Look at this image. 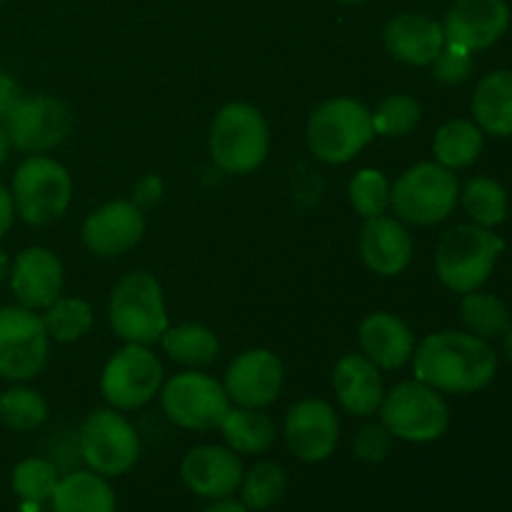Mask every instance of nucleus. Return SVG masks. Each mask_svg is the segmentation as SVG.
Here are the masks:
<instances>
[{
  "instance_id": "obj_1",
  "label": "nucleus",
  "mask_w": 512,
  "mask_h": 512,
  "mask_svg": "<svg viewBox=\"0 0 512 512\" xmlns=\"http://www.w3.org/2000/svg\"><path fill=\"white\" fill-rule=\"evenodd\" d=\"M413 370L420 383L438 393L468 395L493 383L498 355L488 340L463 330L430 333L413 353Z\"/></svg>"
},
{
  "instance_id": "obj_2",
  "label": "nucleus",
  "mask_w": 512,
  "mask_h": 512,
  "mask_svg": "<svg viewBox=\"0 0 512 512\" xmlns=\"http://www.w3.org/2000/svg\"><path fill=\"white\" fill-rule=\"evenodd\" d=\"M503 250V238L490 228L475 223L455 225L435 245V273L453 293H473L488 283Z\"/></svg>"
},
{
  "instance_id": "obj_3",
  "label": "nucleus",
  "mask_w": 512,
  "mask_h": 512,
  "mask_svg": "<svg viewBox=\"0 0 512 512\" xmlns=\"http://www.w3.org/2000/svg\"><path fill=\"white\" fill-rule=\"evenodd\" d=\"M373 138V110L348 95L323 100L305 125L310 153L328 165L350 163Z\"/></svg>"
},
{
  "instance_id": "obj_4",
  "label": "nucleus",
  "mask_w": 512,
  "mask_h": 512,
  "mask_svg": "<svg viewBox=\"0 0 512 512\" xmlns=\"http://www.w3.org/2000/svg\"><path fill=\"white\" fill-rule=\"evenodd\" d=\"M208 150L225 175L255 173L270 153L268 120L250 103L223 105L210 125Z\"/></svg>"
},
{
  "instance_id": "obj_5",
  "label": "nucleus",
  "mask_w": 512,
  "mask_h": 512,
  "mask_svg": "<svg viewBox=\"0 0 512 512\" xmlns=\"http://www.w3.org/2000/svg\"><path fill=\"white\" fill-rule=\"evenodd\" d=\"M108 320L123 343L155 345L170 328L165 295L148 270H130L115 283L108 300Z\"/></svg>"
},
{
  "instance_id": "obj_6",
  "label": "nucleus",
  "mask_w": 512,
  "mask_h": 512,
  "mask_svg": "<svg viewBox=\"0 0 512 512\" xmlns=\"http://www.w3.org/2000/svg\"><path fill=\"white\" fill-rule=\"evenodd\" d=\"M460 203V183L455 170L435 160H423L390 183V210L398 220L418 228H430L455 213Z\"/></svg>"
},
{
  "instance_id": "obj_7",
  "label": "nucleus",
  "mask_w": 512,
  "mask_h": 512,
  "mask_svg": "<svg viewBox=\"0 0 512 512\" xmlns=\"http://www.w3.org/2000/svg\"><path fill=\"white\" fill-rule=\"evenodd\" d=\"M15 215L33 228L53 225L65 215L73 200V178L58 160L48 155H28L18 165L10 185Z\"/></svg>"
},
{
  "instance_id": "obj_8",
  "label": "nucleus",
  "mask_w": 512,
  "mask_h": 512,
  "mask_svg": "<svg viewBox=\"0 0 512 512\" xmlns=\"http://www.w3.org/2000/svg\"><path fill=\"white\" fill-rule=\"evenodd\" d=\"M380 423L395 440L405 443H433L445 435L450 410L443 393L415 380H403L388 390L380 405Z\"/></svg>"
},
{
  "instance_id": "obj_9",
  "label": "nucleus",
  "mask_w": 512,
  "mask_h": 512,
  "mask_svg": "<svg viewBox=\"0 0 512 512\" xmlns=\"http://www.w3.org/2000/svg\"><path fill=\"white\" fill-rule=\"evenodd\" d=\"M78 453L88 470L103 478L130 473L140 458V438L120 410H93L78 433Z\"/></svg>"
},
{
  "instance_id": "obj_10",
  "label": "nucleus",
  "mask_w": 512,
  "mask_h": 512,
  "mask_svg": "<svg viewBox=\"0 0 512 512\" xmlns=\"http://www.w3.org/2000/svg\"><path fill=\"white\" fill-rule=\"evenodd\" d=\"M165 418L185 430H215L233 408L223 383L200 370H183L160 388Z\"/></svg>"
},
{
  "instance_id": "obj_11",
  "label": "nucleus",
  "mask_w": 512,
  "mask_h": 512,
  "mask_svg": "<svg viewBox=\"0 0 512 512\" xmlns=\"http://www.w3.org/2000/svg\"><path fill=\"white\" fill-rule=\"evenodd\" d=\"M165 370L150 345L125 343L115 350L100 375V393L115 410H138L160 393Z\"/></svg>"
},
{
  "instance_id": "obj_12",
  "label": "nucleus",
  "mask_w": 512,
  "mask_h": 512,
  "mask_svg": "<svg viewBox=\"0 0 512 512\" xmlns=\"http://www.w3.org/2000/svg\"><path fill=\"white\" fill-rule=\"evenodd\" d=\"M3 125L15 148L28 155H45L68 140L73 110L55 95H20Z\"/></svg>"
},
{
  "instance_id": "obj_13",
  "label": "nucleus",
  "mask_w": 512,
  "mask_h": 512,
  "mask_svg": "<svg viewBox=\"0 0 512 512\" xmlns=\"http://www.w3.org/2000/svg\"><path fill=\"white\" fill-rule=\"evenodd\" d=\"M50 338L43 318L23 305L0 308V378L25 383L43 373Z\"/></svg>"
},
{
  "instance_id": "obj_14",
  "label": "nucleus",
  "mask_w": 512,
  "mask_h": 512,
  "mask_svg": "<svg viewBox=\"0 0 512 512\" xmlns=\"http://www.w3.org/2000/svg\"><path fill=\"white\" fill-rule=\"evenodd\" d=\"M285 385L283 360L268 348H250L235 355L225 370L223 388L238 408L263 410L280 398Z\"/></svg>"
},
{
  "instance_id": "obj_15",
  "label": "nucleus",
  "mask_w": 512,
  "mask_h": 512,
  "mask_svg": "<svg viewBox=\"0 0 512 512\" xmlns=\"http://www.w3.org/2000/svg\"><path fill=\"white\" fill-rule=\"evenodd\" d=\"M288 450L303 463H323L335 453L340 440V423L328 400L303 398L288 410L283 423Z\"/></svg>"
},
{
  "instance_id": "obj_16",
  "label": "nucleus",
  "mask_w": 512,
  "mask_h": 512,
  "mask_svg": "<svg viewBox=\"0 0 512 512\" xmlns=\"http://www.w3.org/2000/svg\"><path fill=\"white\" fill-rule=\"evenodd\" d=\"M83 245L98 258L130 253L145 235V215L133 200H110L83 220Z\"/></svg>"
},
{
  "instance_id": "obj_17",
  "label": "nucleus",
  "mask_w": 512,
  "mask_h": 512,
  "mask_svg": "<svg viewBox=\"0 0 512 512\" xmlns=\"http://www.w3.org/2000/svg\"><path fill=\"white\" fill-rule=\"evenodd\" d=\"M508 28L510 8L505 0H458L443 23L445 43L470 53L495 45Z\"/></svg>"
},
{
  "instance_id": "obj_18",
  "label": "nucleus",
  "mask_w": 512,
  "mask_h": 512,
  "mask_svg": "<svg viewBox=\"0 0 512 512\" xmlns=\"http://www.w3.org/2000/svg\"><path fill=\"white\" fill-rule=\"evenodd\" d=\"M65 273L58 255L48 248H25L10 265V288L18 305L28 310H45L63 295Z\"/></svg>"
},
{
  "instance_id": "obj_19",
  "label": "nucleus",
  "mask_w": 512,
  "mask_h": 512,
  "mask_svg": "<svg viewBox=\"0 0 512 512\" xmlns=\"http://www.w3.org/2000/svg\"><path fill=\"white\" fill-rule=\"evenodd\" d=\"M243 460L238 453L220 445L193 448L180 463V478L185 488L205 500L230 498L243 483Z\"/></svg>"
},
{
  "instance_id": "obj_20",
  "label": "nucleus",
  "mask_w": 512,
  "mask_h": 512,
  "mask_svg": "<svg viewBox=\"0 0 512 512\" xmlns=\"http://www.w3.org/2000/svg\"><path fill=\"white\" fill-rule=\"evenodd\" d=\"M358 250L365 268L373 270L380 278H395L410 268L415 245L403 220L390 218L385 213L380 218L365 220L358 238Z\"/></svg>"
},
{
  "instance_id": "obj_21",
  "label": "nucleus",
  "mask_w": 512,
  "mask_h": 512,
  "mask_svg": "<svg viewBox=\"0 0 512 512\" xmlns=\"http://www.w3.org/2000/svg\"><path fill=\"white\" fill-rule=\"evenodd\" d=\"M385 50L398 63L413 68H430L445 48V30L438 20L420 13H400L385 23Z\"/></svg>"
},
{
  "instance_id": "obj_22",
  "label": "nucleus",
  "mask_w": 512,
  "mask_h": 512,
  "mask_svg": "<svg viewBox=\"0 0 512 512\" xmlns=\"http://www.w3.org/2000/svg\"><path fill=\"white\" fill-rule=\"evenodd\" d=\"M358 345L360 353L380 370H395L413 360L415 335L403 318L388 310H375L360 323Z\"/></svg>"
},
{
  "instance_id": "obj_23",
  "label": "nucleus",
  "mask_w": 512,
  "mask_h": 512,
  "mask_svg": "<svg viewBox=\"0 0 512 512\" xmlns=\"http://www.w3.org/2000/svg\"><path fill=\"white\" fill-rule=\"evenodd\" d=\"M333 390L338 403L353 418H373L385 398L383 375L363 353H350L335 363Z\"/></svg>"
},
{
  "instance_id": "obj_24",
  "label": "nucleus",
  "mask_w": 512,
  "mask_h": 512,
  "mask_svg": "<svg viewBox=\"0 0 512 512\" xmlns=\"http://www.w3.org/2000/svg\"><path fill=\"white\" fill-rule=\"evenodd\" d=\"M473 118L483 133L495 138L512 135V70H493L473 93Z\"/></svg>"
},
{
  "instance_id": "obj_25",
  "label": "nucleus",
  "mask_w": 512,
  "mask_h": 512,
  "mask_svg": "<svg viewBox=\"0 0 512 512\" xmlns=\"http://www.w3.org/2000/svg\"><path fill=\"white\" fill-rule=\"evenodd\" d=\"M50 503L53 512H115V493L103 475L78 470L60 478Z\"/></svg>"
},
{
  "instance_id": "obj_26",
  "label": "nucleus",
  "mask_w": 512,
  "mask_h": 512,
  "mask_svg": "<svg viewBox=\"0 0 512 512\" xmlns=\"http://www.w3.org/2000/svg\"><path fill=\"white\" fill-rule=\"evenodd\" d=\"M225 443L230 450L240 455H263L273 448L278 438V428L270 415L253 408H230L225 420L220 423Z\"/></svg>"
},
{
  "instance_id": "obj_27",
  "label": "nucleus",
  "mask_w": 512,
  "mask_h": 512,
  "mask_svg": "<svg viewBox=\"0 0 512 512\" xmlns=\"http://www.w3.org/2000/svg\"><path fill=\"white\" fill-rule=\"evenodd\" d=\"M485 148V133L475 125V120L455 118L440 125L433 140L435 163L448 170L470 168L480 158Z\"/></svg>"
},
{
  "instance_id": "obj_28",
  "label": "nucleus",
  "mask_w": 512,
  "mask_h": 512,
  "mask_svg": "<svg viewBox=\"0 0 512 512\" xmlns=\"http://www.w3.org/2000/svg\"><path fill=\"white\" fill-rule=\"evenodd\" d=\"M160 345L173 363L193 370L215 363L220 353L218 335L200 323H180L168 328L160 338Z\"/></svg>"
},
{
  "instance_id": "obj_29",
  "label": "nucleus",
  "mask_w": 512,
  "mask_h": 512,
  "mask_svg": "<svg viewBox=\"0 0 512 512\" xmlns=\"http://www.w3.org/2000/svg\"><path fill=\"white\" fill-rule=\"evenodd\" d=\"M43 325L45 333L55 343H75V340L85 338L93 328V308L88 300L73 298V295H60L53 305L43 310Z\"/></svg>"
},
{
  "instance_id": "obj_30",
  "label": "nucleus",
  "mask_w": 512,
  "mask_h": 512,
  "mask_svg": "<svg viewBox=\"0 0 512 512\" xmlns=\"http://www.w3.org/2000/svg\"><path fill=\"white\" fill-rule=\"evenodd\" d=\"M460 203L470 220L483 228L493 230L508 218V190L495 178L480 175V178L468 180L465 190L460 193Z\"/></svg>"
},
{
  "instance_id": "obj_31",
  "label": "nucleus",
  "mask_w": 512,
  "mask_h": 512,
  "mask_svg": "<svg viewBox=\"0 0 512 512\" xmlns=\"http://www.w3.org/2000/svg\"><path fill=\"white\" fill-rule=\"evenodd\" d=\"M460 320L468 328V333L478 335L483 340H493L505 335L510 320V310L498 295L493 293H473L463 295V303H460Z\"/></svg>"
},
{
  "instance_id": "obj_32",
  "label": "nucleus",
  "mask_w": 512,
  "mask_h": 512,
  "mask_svg": "<svg viewBox=\"0 0 512 512\" xmlns=\"http://www.w3.org/2000/svg\"><path fill=\"white\" fill-rule=\"evenodd\" d=\"M48 415V400L38 390L15 385V388L0 393V423L15 433H33V430L43 428Z\"/></svg>"
},
{
  "instance_id": "obj_33",
  "label": "nucleus",
  "mask_w": 512,
  "mask_h": 512,
  "mask_svg": "<svg viewBox=\"0 0 512 512\" xmlns=\"http://www.w3.org/2000/svg\"><path fill=\"white\" fill-rule=\"evenodd\" d=\"M285 488H288L285 470L278 463L263 460V463H255L243 475L240 498H243V505L248 510H268L283 498Z\"/></svg>"
},
{
  "instance_id": "obj_34",
  "label": "nucleus",
  "mask_w": 512,
  "mask_h": 512,
  "mask_svg": "<svg viewBox=\"0 0 512 512\" xmlns=\"http://www.w3.org/2000/svg\"><path fill=\"white\" fill-rule=\"evenodd\" d=\"M348 200L360 218H380L390 210V180L378 168L358 170L348 183Z\"/></svg>"
},
{
  "instance_id": "obj_35",
  "label": "nucleus",
  "mask_w": 512,
  "mask_h": 512,
  "mask_svg": "<svg viewBox=\"0 0 512 512\" xmlns=\"http://www.w3.org/2000/svg\"><path fill=\"white\" fill-rule=\"evenodd\" d=\"M420 118H423V108L413 95H388L373 110V130L380 138H405L418 128Z\"/></svg>"
},
{
  "instance_id": "obj_36",
  "label": "nucleus",
  "mask_w": 512,
  "mask_h": 512,
  "mask_svg": "<svg viewBox=\"0 0 512 512\" xmlns=\"http://www.w3.org/2000/svg\"><path fill=\"white\" fill-rule=\"evenodd\" d=\"M10 483H13L15 495L25 500V503H45V500L53 498L55 488L60 483V475L55 465L48 463V460L28 458L15 465Z\"/></svg>"
},
{
  "instance_id": "obj_37",
  "label": "nucleus",
  "mask_w": 512,
  "mask_h": 512,
  "mask_svg": "<svg viewBox=\"0 0 512 512\" xmlns=\"http://www.w3.org/2000/svg\"><path fill=\"white\" fill-rule=\"evenodd\" d=\"M430 68H433V78L438 80V83L460 85L473 75V68H475L473 53H470V50L458 48V45L445 43V48L440 50V55L433 60Z\"/></svg>"
},
{
  "instance_id": "obj_38",
  "label": "nucleus",
  "mask_w": 512,
  "mask_h": 512,
  "mask_svg": "<svg viewBox=\"0 0 512 512\" xmlns=\"http://www.w3.org/2000/svg\"><path fill=\"white\" fill-rule=\"evenodd\" d=\"M393 435L383 423H368L355 433L353 438V453L358 455L363 463H383L393 448Z\"/></svg>"
},
{
  "instance_id": "obj_39",
  "label": "nucleus",
  "mask_w": 512,
  "mask_h": 512,
  "mask_svg": "<svg viewBox=\"0 0 512 512\" xmlns=\"http://www.w3.org/2000/svg\"><path fill=\"white\" fill-rule=\"evenodd\" d=\"M160 198H163V180H160L158 175H145V178L135 185L133 203L138 205L140 210L150 208V205L158 203Z\"/></svg>"
},
{
  "instance_id": "obj_40",
  "label": "nucleus",
  "mask_w": 512,
  "mask_h": 512,
  "mask_svg": "<svg viewBox=\"0 0 512 512\" xmlns=\"http://www.w3.org/2000/svg\"><path fill=\"white\" fill-rule=\"evenodd\" d=\"M20 93H18V85H15V80L10 78L8 73H3L0 70V120L8 115V110L13 108L15 103H18Z\"/></svg>"
},
{
  "instance_id": "obj_41",
  "label": "nucleus",
  "mask_w": 512,
  "mask_h": 512,
  "mask_svg": "<svg viewBox=\"0 0 512 512\" xmlns=\"http://www.w3.org/2000/svg\"><path fill=\"white\" fill-rule=\"evenodd\" d=\"M13 220H15L13 195H10V190L0 183V238L8 235V230L13 228Z\"/></svg>"
},
{
  "instance_id": "obj_42",
  "label": "nucleus",
  "mask_w": 512,
  "mask_h": 512,
  "mask_svg": "<svg viewBox=\"0 0 512 512\" xmlns=\"http://www.w3.org/2000/svg\"><path fill=\"white\" fill-rule=\"evenodd\" d=\"M203 512H250V510L245 508L243 503H235V500L223 498V500H215V503L208 505Z\"/></svg>"
},
{
  "instance_id": "obj_43",
  "label": "nucleus",
  "mask_w": 512,
  "mask_h": 512,
  "mask_svg": "<svg viewBox=\"0 0 512 512\" xmlns=\"http://www.w3.org/2000/svg\"><path fill=\"white\" fill-rule=\"evenodd\" d=\"M10 148H13V143H10V138H8V130H5V125L0 123V168H3L5 160H8Z\"/></svg>"
},
{
  "instance_id": "obj_44",
  "label": "nucleus",
  "mask_w": 512,
  "mask_h": 512,
  "mask_svg": "<svg viewBox=\"0 0 512 512\" xmlns=\"http://www.w3.org/2000/svg\"><path fill=\"white\" fill-rule=\"evenodd\" d=\"M8 275H10V260H8V255H5V250L0 248V283H3Z\"/></svg>"
},
{
  "instance_id": "obj_45",
  "label": "nucleus",
  "mask_w": 512,
  "mask_h": 512,
  "mask_svg": "<svg viewBox=\"0 0 512 512\" xmlns=\"http://www.w3.org/2000/svg\"><path fill=\"white\" fill-rule=\"evenodd\" d=\"M505 355H508V360L512 363V323L508 325V330H505Z\"/></svg>"
},
{
  "instance_id": "obj_46",
  "label": "nucleus",
  "mask_w": 512,
  "mask_h": 512,
  "mask_svg": "<svg viewBox=\"0 0 512 512\" xmlns=\"http://www.w3.org/2000/svg\"><path fill=\"white\" fill-rule=\"evenodd\" d=\"M338 3H343V5H360V3H365V0H338Z\"/></svg>"
},
{
  "instance_id": "obj_47",
  "label": "nucleus",
  "mask_w": 512,
  "mask_h": 512,
  "mask_svg": "<svg viewBox=\"0 0 512 512\" xmlns=\"http://www.w3.org/2000/svg\"><path fill=\"white\" fill-rule=\"evenodd\" d=\"M0 3H3V0H0Z\"/></svg>"
},
{
  "instance_id": "obj_48",
  "label": "nucleus",
  "mask_w": 512,
  "mask_h": 512,
  "mask_svg": "<svg viewBox=\"0 0 512 512\" xmlns=\"http://www.w3.org/2000/svg\"><path fill=\"white\" fill-rule=\"evenodd\" d=\"M510 215H512V213H510Z\"/></svg>"
}]
</instances>
